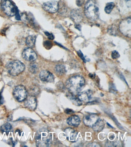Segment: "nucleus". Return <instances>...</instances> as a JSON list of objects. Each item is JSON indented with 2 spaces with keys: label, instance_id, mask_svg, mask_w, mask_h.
<instances>
[{
  "label": "nucleus",
  "instance_id": "f257e3e1",
  "mask_svg": "<svg viewBox=\"0 0 131 147\" xmlns=\"http://www.w3.org/2000/svg\"><path fill=\"white\" fill-rule=\"evenodd\" d=\"M85 80L82 76H76L68 79L66 83L67 88L70 92L73 94H77L84 87Z\"/></svg>",
  "mask_w": 131,
  "mask_h": 147
},
{
  "label": "nucleus",
  "instance_id": "f03ea898",
  "mask_svg": "<svg viewBox=\"0 0 131 147\" xmlns=\"http://www.w3.org/2000/svg\"><path fill=\"white\" fill-rule=\"evenodd\" d=\"M35 141L38 147L50 146L52 142V136L49 131L43 129L37 132Z\"/></svg>",
  "mask_w": 131,
  "mask_h": 147
},
{
  "label": "nucleus",
  "instance_id": "7ed1b4c3",
  "mask_svg": "<svg viewBox=\"0 0 131 147\" xmlns=\"http://www.w3.org/2000/svg\"><path fill=\"white\" fill-rule=\"evenodd\" d=\"M85 15L87 18L92 21L96 20L99 15V8L94 0H89L86 3L84 8Z\"/></svg>",
  "mask_w": 131,
  "mask_h": 147
},
{
  "label": "nucleus",
  "instance_id": "20e7f679",
  "mask_svg": "<svg viewBox=\"0 0 131 147\" xmlns=\"http://www.w3.org/2000/svg\"><path fill=\"white\" fill-rule=\"evenodd\" d=\"M25 68L23 63L18 60L9 62L6 65L8 72L11 76H18L23 72Z\"/></svg>",
  "mask_w": 131,
  "mask_h": 147
},
{
  "label": "nucleus",
  "instance_id": "39448f33",
  "mask_svg": "<svg viewBox=\"0 0 131 147\" xmlns=\"http://www.w3.org/2000/svg\"><path fill=\"white\" fill-rule=\"evenodd\" d=\"M119 30L125 36L130 37L131 36V17L125 18L119 24Z\"/></svg>",
  "mask_w": 131,
  "mask_h": 147
},
{
  "label": "nucleus",
  "instance_id": "423d86ee",
  "mask_svg": "<svg viewBox=\"0 0 131 147\" xmlns=\"http://www.w3.org/2000/svg\"><path fill=\"white\" fill-rule=\"evenodd\" d=\"M1 9L5 14L10 17L15 16L17 13L16 7L9 0H4L2 2Z\"/></svg>",
  "mask_w": 131,
  "mask_h": 147
},
{
  "label": "nucleus",
  "instance_id": "0eeeda50",
  "mask_svg": "<svg viewBox=\"0 0 131 147\" xmlns=\"http://www.w3.org/2000/svg\"><path fill=\"white\" fill-rule=\"evenodd\" d=\"M13 94L15 98L19 102L25 100L27 96L26 88L21 85L17 86L15 87L13 91Z\"/></svg>",
  "mask_w": 131,
  "mask_h": 147
},
{
  "label": "nucleus",
  "instance_id": "6e6552de",
  "mask_svg": "<svg viewBox=\"0 0 131 147\" xmlns=\"http://www.w3.org/2000/svg\"><path fill=\"white\" fill-rule=\"evenodd\" d=\"M23 58L28 61L34 62L37 59V55L31 48H26L22 51Z\"/></svg>",
  "mask_w": 131,
  "mask_h": 147
},
{
  "label": "nucleus",
  "instance_id": "1a4fd4ad",
  "mask_svg": "<svg viewBox=\"0 0 131 147\" xmlns=\"http://www.w3.org/2000/svg\"><path fill=\"white\" fill-rule=\"evenodd\" d=\"M42 7L45 10L48 12L55 13L58 11L59 6L57 1H50L43 3Z\"/></svg>",
  "mask_w": 131,
  "mask_h": 147
},
{
  "label": "nucleus",
  "instance_id": "9d476101",
  "mask_svg": "<svg viewBox=\"0 0 131 147\" xmlns=\"http://www.w3.org/2000/svg\"><path fill=\"white\" fill-rule=\"evenodd\" d=\"M98 116L95 114H90L84 117L83 121L85 125L88 127H92L99 119Z\"/></svg>",
  "mask_w": 131,
  "mask_h": 147
},
{
  "label": "nucleus",
  "instance_id": "9b49d317",
  "mask_svg": "<svg viewBox=\"0 0 131 147\" xmlns=\"http://www.w3.org/2000/svg\"><path fill=\"white\" fill-rule=\"evenodd\" d=\"M93 95V93L92 91L88 90L81 92H79L78 94V98L81 101L86 103H89L92 98Z\"/></svg>",
  "mask_w": 131,
  "mask_h": 147
},
{
  "label": "nucleus",
  "instance_id": "f8f14e48",
  "mask_svg": "<svg viewBox=\"0 0 131 147\" xmlns=\"http://www.w3.org/2000/svg\"><path fill=\"white\" fill-rule=\"evenodd\" d=\"M25 106L31 110H34L37 107V101L35 96H27L24 102Z\"/></svg>",
  "mask_w": 131,
  "mask_h": 147
},
{
  "label": "nucleus",
  "instance_id": "ddd939ff",
  "mask_svg": "<svg viewBox=\"0 0 131 147\" xmlns=\"http://www.w3.org/2000/svg\"><path fill=\"white\" fill-rule=\"evenodd\" d=\"M40 78L42 81L47 82H52L54 80L52 74L46 70H43L40 72Z\"/></svg>",
  "mask_w": 131,
  "mask_h": 147
},
{
  "label": "nucleus",
  "instance_id": "4468645a",
  "mask_svg": "<svg viewBox=\"0 0 131 147\" xmlns=\"http://www.w3.org/2000/svg\"><path fill=\"white\" fill-rule=\"evenodd\" d=\"M71 17L75 22L79 23L82 20V13L81 10L79 9H75L71 11Z\"/></svg>",
  "mask_w": 131,
  "mask_h": 147
},
{
  "label": "nucleus",
  "instance_id": "2eb2a0df",
  "mask_svg": "<svg viewBox=\"0 0 131 147\" xmlns=\"http://www.w3.org/2000/svg\"><path fill=\"white\" fill-rule=\"evenodd\" d=\"M65 134L69 141L74 142L77 136L78 133L71 128H67L65 130Z\"/></svg>",
  "mask_w": 131,
  "mask_h": 147
},
{
  "label": "nucleus",
  "instance_id": "dca6fc26",
  "mask_svg": "<svg viewBox=\"0 0 131 147\" xmlns=\"http://www.w3.org/2000/svg\"><path fill=\"white\" fill-rule=\"evenodd\" d=\"M67 123L69 125L73 127H77L80 123V118L76 115L71 116L67 119Z\"/></svg>",
  "mask_w": 131,
  "mask_h": 147
},
{
  "label": "nucleus",
  "instance_id": "f3484780",
  "mask_svg": "<svg viewBox=\"0 0 131 147\" xmlns=\"http://www.w3.org/2000/svg\"><path fill=\"white\" fill-rule=\"evenodd\" d=\"M105 124L103 121L100 118H99L97 121L95 123L94 126H92V128L94 131L96 132H100L103 130L104 128Z\"/></svg>",
  "mask_w": 131,
  "mask_h": 147
},
{
  "label": "nucleus",
  "instance_id": "a211bd4d",
  "mask_svg": "<svg viewBox=\"0 0 131 147\" xmlns=\"http://www.w3.org/2000/svg\"><path fill=\"white\" fill-rule=\"evenodd\" d=\"M67 96L75 105L77 106H80L82 105V103L81 101L79 98L75 97L74 94L70 92L68 94H67Z\"/></svg>",
  "mask_w": 131,
  "mask_h": 147
},
{
  "label": "nucleus",
  "instance_id": "6ab92c4d",
  "mask_svg": "<svg viewBox=\"0 0 131 147\" xmlns=\"http://www.w3.org/2000/svg\"><path fill=\"white\" fill-rule=\"evenodd\" d=\"M36 37L34 35H29L26 38V45L29 48H33L35 46Z\"/></svg>",
  "mask_w": 131,
  "mask_h": 147
},
{
  "label": "nucleus",
  "instance_id": "aec40b11",
  "mask_svg": "<svg viewBox=\"0 0 131 147\" xmlns=\"http://www.w3.org/2000/svg\"><path fill=\"white\" fill-rule=\"evenodd\" d=\"M39 92L40 90L38 87L35 86H33L29 87L28 92L29 95L35 96L36 95H38Z\"/></svg>",
  "mask_w": 131,
  "mask_h": 147
},
{
  "label": "nucleus",
  "instance_id": "412c9836",
  "mask_svg": "<svg viewBox=\"0 0 131 147\" xmlns=\"http://www.w3.org/2000/svg\"><path fill=\"white\" fill-rule=\"evenodd\" d=\"M56 73L60 76L64 75L66 72V69L64 65L62 64H58L55 68Z\"/></svg>",
  "mask_w": 131,
  "mask_h": 147
},
{
  "label": "nucleus",
  "instance_id": "4be33fe9",
  "mask_svg": "<svg viewBox=\"0 0 131 147\" xmlns=\"http://www.w3.org/2000/svg\"><path fill=\"white\" fill-rule=\"evenodd\" d=\"M118 29L114 25L110 26L108 28V33L111 35L116 36L118 34Z\"/></svg>",
  "mask_w": 131,
  "mask_h": 147
},
{
  "label": "nucleus",
  "instance_id": "5701e85b",
  "mask_svg": "<svg viewBox=\"0 0 131 147\" xmlns=\"http://www.w3.org/2000/svg\"><path fill=\"white\" fill-rule=\"evenodd\" d=\"M38 65L37 63L32 62L30 64L29 70L31 73L33 74L36 73L38 70Z\"/></svg>",
  "mask_w": 131,
  "mask_h": 147
},
{
  "label": "nucleus",
  "instance_id": "b1692460",
  "mask_svg": "<svg viewBox=\"0 0 131 147\" xmlns=\"http://www.w3.org/2000/svg\"><path fill=\"white\" fill-rule=\"evenodd\" d=\"M12 128V126L9 123H6L2 125L1 128V131L4 133H9Z\"/></svg>",
  "mask_w": 131,
  "mask_h": 147
},
{
  "label": "nucleus",
  "instance_id": "393cba45",
  "mask_svg": "<svg viewBox=\"0 0 131 147\" xmlns=\"http://www.w3.org/2000/svg\"><path fill=\"white\" fill-rule=\"evenodd\" d=\"M115 7V4L113 2H110L108 3L106 5L105 8V11L107 13H110L112 11Z\"/></svg>",
  "mask_w": 131,
  "mask_h": 147
},
{
  "label": "nucleus",
  "instance_id": "a878e982",
  "mask_svg": "<svg viewBox=\"0 0 131 147\" xmlns=\"http://www.w3.org/2000/svg\"><path fill=\"white\" fill-rule=\"evenodd\" d=\"M111 57L113 59H116L119 57V54L118 52L116 51H114L111 53Z\"/></svg>",
  "mask_w": 131,
  "mask_h": 147
},
{
  "label": "nucleus",
  "instance_id": "bb28decb",
  "mask_svg": "<svg viewBox=\"0 0 131 147\" xmlns=\"http://www.w3.org/2000/svg\"><path fill=\"white\" fill-rule=\"evenodd\" d=\"M44 46L47 49H50L52 47V43L50 41H46L44 42Z\"/></svg>",
  "mask_w": 131,
  "mask_h": 147
},
{
  "label": "nucleus",
  "instance_id": "cd10ccee",
  "mask_svg": "<svg viewBox=\"0 0 131 147\" xmlns=\"http://www.w3.org/2000/svg\"><path fill=\"white\" fill-rule=\"evenodd\" d=\"M45 35L48 37V38L50 39V40H52L54 38V36L53 34H52V33H49L48 32H45Z\"/></svg>",
  "mask_w": 131,
  "mask_h": 147
},
{
  "label": "nucleus",
  "instance_id": "c85d7f7f",
  "mask_svg": "<svg viewBox=\"0 0 131 147\" xmlns=\"http://www.w3.org/2000/svg\"><path fill=\"white\" fill-rule=\"evenodd\" d=\"M110 88H109V90L111 92L114 93L115 92L116 89L115 86H113V84H110Z\"/></svg>",
  "mask_w": 131,
  "mask_h": 147
},
{
  "label": "nucleus",
  "instance_id": "c756f323",
  "mask_svg": "<svg viewBox=\"0 0 131 147\" xmlns=\"http://www.w3.org/2000/svg\"><path fill=\"white\" fill-rule=\"evenodd\" d=\"M78 55H79V56L80 57V58H81V59L83 61V62H85V63H86V58H85L83 54L82 53H81V52L80 51H78Z\"/></svg>",
  "mask_w": 131,
  "mask_h": 147
},
{
  "label": "nucleus",
  "instance_id": "7c9ffc66",
  "mask_svg": "<svg viewBox=\"0 0 131 147\" xmlns=\"http://www.w3.org/2000/svg\"><path fill=\"white\" fill-rule=\"evenodd\" d=\"M84 0H76V3L78 6L80 7L84 3Z\"/></svg>",
  "mask_w": 131,
  "mask_h": 147
},
{
  "label": "nucleus",
  "instance_id": "2f4dec72",
  "mask_svg": "<svg viewBox=\"0 0 131 147\" xmlns=\"http://www.w3.org/2000/svg\"><path fill=\"white\" fill-rule=\"evenodd\" d=\"M65 112L67 114H71L74 113L73 110L70 109H67L65 110Z\"/></svg>",
  "mask_w": 131,
  "mask_h": 147
},
{
  "label": "nucleus",
  "instance_id": "473e14b6",
  "mask_svg": "<svg viewBox=\"0 0 131 147\" xmlns=\"http://www.w3.org/2000/svg\"><path fill=\"white\" fill-rule=\"evenodd\" d=\"M91 145H88V146H92V147H98L100 146H99L98 145L96 144L95 143H93V144H91Z\"/></svg>",
  "mask_w": 131,
  "mask_h": 147
},
{
  "label": "nucleus",
  "instance_id": "72a5a7b5",
  "mask_svg": "<svg viewBox=\"0 0 131 147\" xmlns=\"http://www.w3.org/2000/svg\"><path fill=\"white\" fill-rule=\"evenodd\" d=\"M75 28L78 29L79 30H81V26H80V25H79V24H77V25H76Z\"/></svg>",
  "mask_w": 131,
  "mask_h": 147
},
{
  "label": "nucleus",
  "instance_id": "f704fd0d",
  "mask_svg": "<svg viewBox=\"0 0 131 147\" xmlns=\"http://www.w3.org/2000/svg\"><path fill=\"white\" fill-rule=\"evenodd\" d=\"M126 1V3L127 4L128 3V6L130 7L131 5V0H125Z\"/></svg>",
  "mask_w": 131,
  "mask_h": 147
},
{
  "label": "nucleus",
  "instance_id": "c9c22d12",
  "mask_svg": "<svg viewBox=\"0 0 131 147\" xmlns=\"http://www.w3.org/2000/svg\"><path fill=\"white\" fill-rule=\"evenodd\" d=\"M90 77L91 78H94V77H95V76L94 75V74H90Z\"/></svg>",
  "mask_w": 131,
  "mask_h": 147
},
{
  "label": "nucleus",
  "instance_id": "e433bc0d",
  "mask_svg": "<svg viewBox=\"0 0 131 147\" xmlns=\"http://www.w3.org/2000/svg\"><path fill=\"white\" fill-rule=\"evenodd\" d=\"M107 124H108V125H109V126H110V127H112V128H113V127L112 126H111V125H109V123H107Z\"/></svg>",
  "mask_w": 131,
  "mask_h": 147
}]
</instances>
